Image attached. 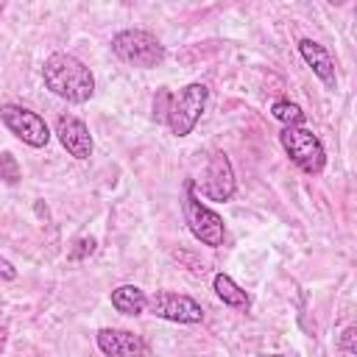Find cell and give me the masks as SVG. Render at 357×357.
I'll return each mask as SVG.
<instances>
[{
  "label": "cell",
  "instance_id": "cell-1",
  "mask_svg": "<svg viewBox=\"0 0 357 357\" xmlns=\"http://www.w3.org/2000/svg\"><path fill=\"white\" fill-rule=\"evenodd\" d=\"M42 81L45 86L64 98L67 103H86L95 95V75L92 70L75 59L73 53H53L42 64Z\"/></svg>",
  "mask_w": 357,
  "mask_h": 357
},
{
  "label": "cell",
  "instance_id": "cell-4",
  "mask_svg": "<svg viewBox=\"0 0 357 357\" xmlns=\"http://www.w3.org/2000/svg\"><path fill=\"white\" fill-rule=\"evenodd\" d=\"M279 142L290 156V162L307 176H318L326 167V151L318 134H312L307 126H284L279 134Z\"/></svg>",
  "mask_w": 357,
  "mask_h": 357
},
{
  "label": "cell",
  "instance_id": "cell-13",
  "mask_svg": "<svg viewBox=\"0 0 357 357\" xmlns=\"http://www.w3.org/2000/svg\"><path fill=\"white\" fill-rule=\"evenodd\" d=\"M212 287H215V293H218V298L226 304V307H231V310H248L251 307V298H248V293L229 276V273H215V279H212Z\"/></svg>",
  "mask_w": 357,
  "mask_h": 357
},
{
  "label": "cell",
  "instance_id": "cell-19",
  "mask_svg": "<svg viewBox=\"0 0 357 357\" xmlns=\"http://www.w3.org/2000/svg\"><path fill=\"white\" fill-rule=\"evenodd\" d=\"M0 279H3V282H14V279H17V268H14L3 254H0Z\"/></svg>",
  "mask_w": 357,
  "mask_h": 357
},
{
  "label": "cell",
  "instance_id": "cell-7",
  "mask_svg": "<svg viewBox=\"0 0 357 357\" xmlns=\"http://www.w3.org/2000/svg\"><path fill=\"white\" fill-rule=\"evenodd\" d=\"M145 310L162 321H173V324H201L204 321V307L184 293H170V290H156L153 296H148Z\"/></svg>",
  "mask_w": 357,
  "mask_h": 357
},
{
  "label": "cell",
  "instance_id": "cell-22",
  "mask_svg": "<svg viewBox=\"0 0 357 357\" xmlns=\"http://www.w3.org/2000/svg\"><path fill=\"white\" fill-rule=\"evenodd\" d=\"M0 14H3V3H0Z\"/></svg>",
  "mask_w": 357,
  "mask_h": 357
},
{
  "label": "cell",
  "instance_id": "cell-16",
  "mask_svg": "<svg viewBox=\"0 0 357 357\" xmlns=\"http://www.w3.org/2000/svg\"><path fill=\"white\" fill-rule=\"evenodd\" d=\"M170 103H173V92H170L167 86H159L156 95H153V120H156V123H167Z\"/></svg>",
  "mask_w": 357,
  "mask_h": 357
},
{
  "label": "cell",
  "instance_id": "cell-15",
  "mask_svg": "<svg viewBox=\"0 0 357 357\" xmlns=\"http://www.w3.org/2000/svg\"><path fill=\"white\" fill-rule=\"evenodd\" d=\"M0 178H3L6 184H17V181L22 178L20 162H17V156H14V153H8V151H3V153H0Z\"/></svg>",
  "mask_w": 357,
  "mask_h": 357
},
{
  "label": "cell",
  "instance_id": "cell-9",
  "mask_svg": "<svg viewBox=\"0 0 357 357\" xmlns=\"http://www.w3.org/2000/svg\"><path fill=\"white\" fill-rule=\"evenodd\" d=\"M95 340H98V349L106 357H148L151 354L148 343L137 332H131V329L103 326V329H98Z\"/></svg>",
  "mask_w": 357,
  "mask_h": 357
},
{
  "label": "cell",
  "instance_id": "cell-12",
  "mask_svg": "<svg viewBox=\"0 0 357 357\" xmlns=\"http://www.w3.org/2000/svg\"><path fill=\"white\" fill-rule=\"evenodd\" d=\"M112 307L123 315H142L145 312V304H148V296L145 290H139L137 284H120L112 290Z\"/></svg>",
  "mask_w": 357,
  "mask_h": 357
},
{
  "label": "cell",
  "instance_id": "cell-11",
  "mask_svg": "<svg viewBox=\"0 0 357 357\" xmlns=\"http://www.w3.org/2000/svg\"><path fill=\"white\" fill-rule=\"evenodd\" d=\"M298 53H301V59L312 67V73L318 75V81H321L326 89H335V86H337L335 59H332V53H329L321 42H315V39H301V42H298Z\"/></svg>",
  "mask_w": 357,
  "mask_h": 357
},
{
  "label": "cell",
  "instance_id": "cell-10",
  "mask_svg": "<svg viewBox=\"0 0 357 357\" xmlns=\"http://www.w3.org/2000/svg\"><path fill=\"white\" fill-rule=\"evenodd\" d=\"M53 134L59 137L61 148L73 159H89L92 156L95 142H92V134H89V128H86V123L81 117H75V114H59Z\"/></svg>",
  "mask_w": 357,
  "mask_h": 357
},
{
  "label": "cell",
  "instance_id": "cell-20",
  "mask_svg": "<svg viewBox=\"0 0 357 357\" xmlns=\"http://www.w3.org/2000/svg\"><path fill=\"white\" fill-rule=\"evenodd\" d=\"M6 340H8V329H6V326H0V351L6 349Z\"/></svg>",
  "mask_w": 357,
  "mask_h": 357
},
{
  "label": "cell",
  "instance_id": "cell-18",
  "mask_svg": "<svg viewBox=\"0 0 357 357\" xmlns=\"http://www.w3.org/2000/svg\"><path fill=\"white\" fill-rule=\"evenodd\" d=\"M75 245H78V248H73V251H70V257H73V259H81V257H86V254H92V251H95V240H92V237H81Z\"/></svg>",
  "mask_w": 357,
  "mask_h": 357
},
{
  "label": "cell",
  "instance_id": "cell-5",
  "mask_svg": "<svg viewBox=\"0 0 357 357\" xmlns=\"http://www.w3.org/2000/svg\"><path fill=\"white\" fill-rule=\"evenodd\" d=\"M206 100H209V89L201 81H192L178 95H173V103L167 112V126H170L173 137H187L198 126V120L206 109Z\"/></svg>",
  "mask_w": 357,
  "mask_h": 357
},
{
  "label": "cell",
  "instance_id": "cell-2",
  "mask_svg": "<svg viewBox=\"0 0 357 357\" xmlns=\"http://www.w3.org/2000/svg\"><path fill=\"white\" fill-rule=\"evenodd\" d=\"M181 212H184V223H187L190 234H192L201 245H209V248L223 245V240H226L223 218H220L215 209H209V206L195 195V181H192V178L184 181Z\"/></svg>",
  "mask_w": 357,
  "mask_h": 357
},
{
  "label": "cell",
  "instance_id": "cell-3",
  "mask_svg": "<svg viewBox=\"0 0 357 357\" xmlns=\"http://www.w3.org/2000/svg\"><path fill=\"white\" fill-rule=\"evenodd\" d=\"M112 53L131 64V67H139V70H151V67H159L165 61V45L151 33V31H142V28H126L120 33L112 36Z\"/></svg>",
  "mask_w": 357,
  "mask_h": 357
},
{
  "label": "cell",
  "instance_id": "cell-14",
  "mask_svg": "<svg viewBox=\"0 0 357 357\" xmlns=\"http://www.w3.org/2000/svg\"><path fill=\"white\" fill-rule=\"evenodd\" d=\"M271 114L279 123H284V126H304V120H307V114L301 112V106L293 103V100H276L271 106Z\"/></svg>",
  "mask_w": 357,
  "mask_h": 357
},
{
  "label": "cell",
  "instance_id": "cell-21",
  "mask_svg": "<svg viewBox=\"0 0 357 357\" xmlns=\"http://www.w3.org/2000/svg\"><path fill=\"white\" fill-rule=\"evenodd\" d=\"M268 357H284V354H268Z\"/></svg>",
  "mask_w": 357,
  "mask_h": 357
},
{
  "label": "cell",
  "instance_id": "cell-17",
  "mask_svg": "<svg viewBox=\"0 0 357 357\" xmlns=\"http://www.w3.org/2000/svg\"><path fill=\"white\" fill-rule=\"evenodd\" d=\"M354 337H357V326H346V329H343V335H340V340H337V349H340V351H346V354H354V351H357Z\"/></svg>",
  "mask_w": 357,
  "mask_h": 357
},
{
  "label": "cell",
  "instance_id": "cell-8",
  "mask_svg": "<svg viewBox=\"0 0 357 357\" xmlns=\"http://www.w3.org/2000/svg\"><path fill=\"white\" fill-rule=\"evenodd\" d=\"M237 190V181H234V167L229 162V156L223 151H215L209 156V165H206V176H204V184H201V195L209 198V201H218V204H226L231 201Z\"/></svg>",
  "mask_w": 357,
  "mask_h": 357
},
{
  "label": "cell",
  "instance_id": "cell-6",
  "mask_svg": "<svg viewBox=\"0 0 357 357\" xmlns=\"http://www.w3.org/2000/svg\"><path fill=\"white\" fill-rule=\"evenodd\" d=\"M0 120L20 142H25L31 148H45L50 142V128H47L45 117L25 106H17V103L0 106Z\"/></svg>",
  "mask_w": 357,
  "mask_h": 357
}]
</instances>
